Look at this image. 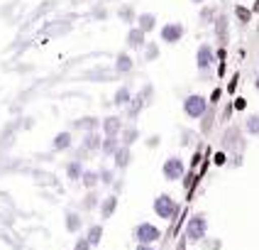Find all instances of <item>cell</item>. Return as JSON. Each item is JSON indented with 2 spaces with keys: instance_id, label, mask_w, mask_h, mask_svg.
Returning a JSON list of instances; mask_svg holds the SVG:
<instances>
[{
  "instance_id": "42",
  "label": "cell",
  "mask_w": 259,
  "mask_h": 250,
  "mask_svg": "<svg viewBox=\"0 0 259 250\" xmlns=\"http://www.w3.org/2000/svg\"><path fill=\"white\" fill-rule=\"evenodd\" d=\"M161 145V135H152V137H147V147H152V150H154V147H159Z\"/></svg>"
},
{
  "instance_id": "21",
  "label": "cell",
  "mask_w": 259,
  "mask_h": 250,
  "mask_svg": "<svg viewBox=\"0 0 259 250\" xmlns=\"http://www.w3.org/2000/svg\"><path fill=\"white\" fill-rule=\"evenodd\" d=\"M135 25L142 29L144 34H149V32L159 29V17L154 13H140V15H137V22H135Z\"/></svg>"
},
{
  "instance_id": "3",
  "label": "cell",
  "mask_w": 259,
  "mask_h": 250,
  "mask_svg": "<svg viewBox=\"0 0 259 250\" xmlns=\"http://www.w3.org/2000/svg\"><path fill=\"white\" fill-rule=\"evenodd\" d=\"M208 108H210V103L208 98L198 93V91H193V93H188L186 98L181 101V111H184V116L188 120H201L205 113H208Z\"/></svg>"
},
{
  "instance_id": "12",
  "label": "cell",
  "mask_w": 259,
  "mask_h": 250,
  "mask_svg": "<svg viewBox=\"0 0 259 250\" xmlns=\"http://www.w3.org/2000/svg\"><path fill=\"white\" fill-rule=\"evenodd\" d=\"M144 44H147V34H144L137 25H132V27L127 29V34H125V47H127V52H140V49H144Z\"/></svg>"
},
{
  "instance_id": "9",
  "label": "cell",
  "mask_w": 259,
  "mask_h": 250,
  "mask_svg": "<svg viewBox=\"0 0 259 250\" xmlns=\"http://www.w3.org/2000/svg\"><path fill=\"white\" fill-rule=\"evenodd\" d=\"M76 147V132L73 130H59L52 137V152H69Z\"/></svg>"
},
{
  "instance_id": "14",
  "label": "cell",
  "mask_w": 259,
  "mask_h": 250,
  "mask_svg": "<svg viewBox=\"0 0 259 250\" xmlns=\"http://www.w3.org/2000/svg\"><path fill=\"white\" fill-rule=\"evenodd\" d=\"M78 145L86 150L88 155H98L101 152V145H103V132H83Z\"/></svg>"
},
{
  "instance_id": "49",
  "label": "cell",
  "mask_w": 259,
  "mask_h": 250,
  "mask_svg": "<svg viewBox=\"0 0 259 250\" xmlns=\"http://www.w3.org/2000/svg\"><path fill=\"white\" fill-rule=\"evenodd\" d=\"M91 3H96V0H91Z\"/></svg>"
},
{
  "instance_id": "6",
  "label": "cell",
  "mask_w": 259,
  "mask_h": 250,
  "mask_svg": "<svg viewBox=\"0 0 259 250\" xmlns=\"http://www.w3.org/2000/svg\"><path fill=\"white\" fill-rule=\"evenodd\" d=\"M161 176L166 182H181L186 176V162H184V157H179V155L166 157L164 164H161Z\"/></svg>"
},
{
  "instance_id": "47",
  "label": "cell",
  "mask_w": 259,
  "mask_h": 250,
  "mask_svg": "<svg viewBox=\"0 0 259 250\" xmlns=\"http://www.w3.org/2000/svg\"><path fill=\"white\" fill-rule=\"evenodd\" d=\"M252 13H259V0H254V8H252Z\"/></svg>"
},
{
  "instance_id": "45",
  "label": "cell",
  "mask_w": 259,
  "mask_h": 250,
  "mask_svg": "<svg viewBox=\"0 0 259 250\" xmlns=\"http://www.w3.org/2000/svg\"><path fill=\"white\" fill-rule=\"evenodd\" d=\"M135 250H157V248H154V245H137Z\"/></svg>"
},
{
  "instance_id": "26",
  "label": "cell",
  "mask_w": 259,
  "mask_h": 250,
  "mask_svg": "<svg viewBox=\"0 0 259 250\" xmlns=\"http://www.w3.org/2000/svg\"><path fill=\"white\" fill-rule=\"evenodd\" d=\"M120 147H122L120 137H113V135H110V137H105V135H103V145H101V155H103V157L113 160V155H115Z\"/></svg>"
},
{
  "instance_id": "17",
  "label": "cell",
  "mask_w": 259,
  "mask_h": 250,
  "mask_svg": "<svg viewBox=\"0 0 259 250\" xmlns=\"http://www.w3.org/2000/svg\"><path fill=\"white\" fill-rule=\"evenodd\" d=\"M113 69H115V74H122V76L132 74V69H135V59H132V54H130L127 49L115 54V64H113Z\"/></svg>"
},
{
  "instance_id": "16",
  "label": "cell",
  "mask_w": 259,
  "mask_h": 250,
  "mask_svg": "<svg viewBox=\"0 0 259 250\" xmlns=\"http://www.w3.org/2000/svg\"><path fill=\"white\" fill-rule=\"evenodd\" d=\"M132 96H135V91H132V84H127V81H125V84H120V86L115 88V93H113V105L122 111V108H125V105L132 101Z\"/></svg>"
},
{
  "instance_id": "35",
  "label": "cell",
  "mask_w": 259,
  "mask_h": 250,
  "mask_svg": "<svg viewBox=\"0 0 259 250\" xmlns=\"http://www.w3.org/2000/svg\"><path fill=\"white\" fill-rule=\"evenodd\" d=\"M108 13H110V10H108L105 5H98V8L91 13V17H93V20H105V17H108Z\"/></svg>"
},
{
  "instance_id": "30",
  "label": "cell",
  "mask_w": 259,
  "mask_h": 250,
  "mask_svg": "<svg viewBox=\"0 0 259 250\" xmlns=\"http://www.w3.org/2000/svg\"><path fill=\"white\" fill-rule=\"evenodd\" d=\"M142 52H144V61H157L161 57V49H159L157 42H147Z\"/></svg>"
},
{
  "instance_id": "4",
  "label": "cell",
  "mask_w": 259,
  "mask_h": 250,
  "mask_svg": "<svg viewBox=\"0 0 259 250\" xmlns=\"http://www.w3.org/2000/svg\"><path fill=\"white\" fill-rule=\"evenodd\" d=\"M161 228L157 223H149V221H140L135 228H132V238L137 245H157L161 240Z\"/></svg>"
},
{
  "instance_id": "36",
  "label": "cell",
  "mask_w": 259,
  "mask_h": 250,
  "mask_svg": "<svg viewBox=\"0 0 259 250\" xmlns=\"http://www.w3.org/2000/svg\"><path fill=\"white\" fill-rule=\"evenodd\" d=\"M232 105H235V111H237V113H245L247 111V98L245 96H237V98L232 101Z\"/></svg>"
},
{
  "instance_id": "18",
  "label": "cell",
  "mask_w": 259,
  "mask_h": 250,
  "mask_svg": "<svg viewBox=\"0 0 259 250\" xmlns=\"http://www.w3.org/2000/svg\"><path fill=\"white\" fill-rule=\"evenodd\" d=\"M78 184H81L86 191L98 189V187H101V172H98V167H86V169H83V176H81V182H78Z\"/></svg>"
},
{
  "instance_id": "37",
  "label": "cell",
  "mask_w": 259,
  "mask_h": 250,
  "mask_svg": "<svg viewBox=\"0 0 259 250\" xmlns=\"http://www.w3.org/2000/svg\"><path fill=\"white\" fill-rule=\"evenodd\" d=\"M203 250H220V240L218 238H210V240H201Z\"/></svg>"
},
{
  "instance_id": "8",
  "label": "cell",
  "mask_w": 259,
  "mask_h": 250,
  "mask_svg": "<svg viewBox=\"0 0 259 250\" xmlns=\"http://www.w3.org/2000/svg\"><path fill=\"white\" fill-rule=\"evenodd\" d=\"M127 123H125V118L117 116V113H113V116H105L101 118V132L105 135V137H120V132H122V128H125Z\"/></svg>"
},
{
  "instance_id": "40",
  "label": "cell",
  "mask_w": 259,
  "mask_h": 250,
  "mask_svg": "<svg viewBox=\"0 0 259 250\" xmlns=\"http://www.w3.org/2000/svg\"><path fill=\"white\" fill-rule=\"evenodd\" d=\"M213 20H215V13H213V10H208V8H203L201 22H213Z\"/></svg>"
},
{
  "instance_id": "5",
  "label": "cell",
  "mask_w": 259,
  "mask_h": 250,
  "mask_svg": "<svg viewBox=\"0 0 259 250\" xmlns=\"http://www.w3.org/2000/svg\"><path fill=\"white\" fill-rule=\"evenodd\" d=\"M213 66H218L215 47H213L210 42L198 44V49H196V69H198V74L205 79L208 74L213 72Z\"/></svg>"
},
{
  "instance_id": "34",
  "label": "cell",
  "mask_w": 259,
  "mask_h": 250,
  "mask_svg": "<svg viewBox=\"0 0 259 250\" xmlns=\"http://www.w3.org/2000/svg\"><path fill=\"white\" fill-rule=\"evenodd\" d=\"M71 250H93L91 248V243L86 240V235H78L76 238V243H73V248Z\"/></svg>"
},
{
  "instance_id": "41",
  "label": "cell",
  "mask_w": 259,
  "mask_h": 250,
  "mask_svg": "<svg viewBox=\"0 0 259 250\" xmlns=\"http://www.w3.org/2000/svg\"><path fill=\"white\" fill-rule=\"evenodd\" d=\"M237 81H240V74H232V79H230V84H228V93H235L237 91Z\"/></svg>"
},
{
  "instance_id": "27",
  "label": "cell",
  "mask_w": 259,
  "mask_h": 250,
  "mask_svg": "<svg viewBox=\"0 0 259 250\" xmlns=\"http://www.w3.org/2000/svg\"><path fill=\"white\" fill-rule=\"evenodd\" d=\"M115 15L120 17V22H125L127 27L137 22V13H135V8H132V5H127V3L117 5V8H115Z\"/></svg>"
},
{
  "instance_id": "39",
  "label": "cell",
  "mask_w": 259,
  "mask_h": 250,
  "mask_svg": "<svg viewBox=\"0 0 259 250\" xmlns=\"http://www.w3.org/2000/svg\"><path fill=\"white\" fill-rule=\"evenodd\" d=\"M232 113H235V105H232V101H228L225 103V108H223V116L220 118H223V120H230Z\"/></svg>"
},
{
  "instance_id": "43",
  "label": "cell",
  "mask_w": 259,
  "mask_h": 250,
  "mask_svg": "<svg viewBox=\"0 0 259 250\" xmlns=\"http://www.w3.org/2000/svg\"><path fill=\"white\" fill-rule=\"evenodd\" d=\"M191 142H193V135H191V132H181V145L188 147Z\"/></svg>"
},
{
  "instance_id": "31",
  "label": "cell",
  "mask_w": 259,
  "mask_h": 250,
  "mask_svg": "<svg viewBox=\"0 0 259 250\" xmlns=\"http://www.w3.org/2000/svg\"><path fill=\"white\" fill-rule=\"evenodd\" d=\"M252 15L254 13H252L247 5H235V17H237L242 25H249V22H252Z\"/></svg>"
},
{
  "instance_id": "48",
  "label": "cell",
  "mask_w": 259,
  "mask_h": 250,
  "mask_svg": "<svg viewBox=\"0 0 259 250\" xmlns=\"http://www.w3.org/2000/svg\"><path fill=\"white\" fill-rule=\"evenodd\" d=\"M191 3H196V5H203V3H205V0H191Z\"/></svg>"
},
{
  "instance_id": "15",
  "label": "cell",
  "mask_w": 259,
  "mask_h": 250,
  "mask_svg": "<svg viewBox=\"0 0 259 250\" xmlns=\"http://www.w3.org/2000/svg\"><path fill=\"white\" fill-rule=\"evenodd\" d=\"M83 169H86V162H78V160H66L64 162V176H66L71 184H78V182H81Z\"/></svg>"
},
{
  "instance_id": "7",
  "label": "cell",
  "mask_w": 259,
  "mask_h": 250,
  "mask_svg": "<svg viewBox=\"0 0 259 250\" xmlns=\"http://www.w3.org/2000/svg\"><path fill=\"white\" fill-rule=\"evenodd\" d=\"M186 37V25L184 22H166V25H161L159 27V42L161 44H179L181 40Z\"/></svg>"
},
{
  "instance_id": "19",
  "label": "cell",
  "mask_w": 259,
  "mask_h": 250,
  "mask_svg": "<svg viewBox=\"0 0 259 250\" xmlns=\"http://www.w3.org/2000/svg\"><path fill=\"white\" fill-rule=\"evenodd\" d=\"M130 164H132V147H120L115 155H113V167H115V172H125Z\"/></svg>"
},
{
  "instance_id": "29",
  "label": "cell",
  "mask_w": 259,
  "mask_h": 250,
  "mask_svg": "<svg viewBox=\"0 0 259 250\" xmlns=\"http://www.w3.org/2000/svg\"><path fill=\"white\" fill-rule=\"evenodd\" d=\"M98 172H101V187L110 189V184H115V167H98Z\"/></svg>"
},
{
  "instance_id": "38",
  "label": "cell",
  "mask_w": 259,
  "mask_h": 250,
  "mask_svg": "<svg viewBox=\"0 0 259 250\" xmlns=\"http://www.w3.org/2000/svg\"><path fill=\"white\" fill-rule=\"evenodd\" d=\"M225 162H228V155H225V152H215V155H213V164H215V167H225Z\"/></svg>"
},
{
  "instance_id": "10",
  "label": "cell",
  "mask_w": 259,
  "mask_h": 250,
  "mask_svg": "<svg viewBox=\"0 0 259 250\" xmlns=\"http://www.w3.org/2000/svg\"><path fill=\"white\" fill-rule=\"evenodd\" d=\"M69 130L73 132H101V118L98 116H81L76 118V120H71V128Z\"/></svg>"
},
{
  "instance_id": "44",
  "label": "cell",
  "mask_w": 259,
  "mask_h": 250,
  "mask_svg": "<svg viewBox=\"0 0 259 250\" xmlns=\"http://www.w3.org/2000/svg\"><path fill=\"white\" fill-rule=\"evenodd\" d=\"M218 76H225V61L218 64Z\"/></svg>"
},
{
  "instance_id": "24",
  "label": "cell",
  "mask_w": 259,
  "mask_h": 250,
  "mask_svg": "<svg viewBox=\"0 0 259 250\" xmlns=\"http://www.w3.org/2000/svg\"><path fill=\"white\" fill-rule=\"evenodd\" d=\"M240 128H242V132H245V135H249V137H257V140H259V113H247Z\"/></svg>"
},
{
  "instance_id": "25",
  "label": "cell",
  "mask_w": 259,
  "mask_h": 250,
  "mask_svg": "<svg viewBox=\"0 0 259 250\" xmlns=\"http://www.w3.org/2000/svg\"><path fill=\"white\" fill-rule=\"evenodd\" d=\"M101 194L98 189H91L83 194V199H81V211H98V206H101Z\"/></svg>"
},
{
  "instance_id": "11",
  "label": "cell",
  "mask_w": 259,
  "mask_h": 250,
  "mask_svg": "<svg viewBox=\"0 0 259 250\" xmlns=\"http://www.w3.org/2000/svg\"><path fill=\"white\" fill-rule=\"evenodd\" d=\"M117 204H120V196L115 191H108L105 196L101 199V206H98V213H101V221H110L115 216Z\"/></svg>"
},
{
  "instance_id": "22",
  "label": "cell",
  "mask_w": 259,
  "mask_h": 250,
  "mask_svg": "<svg viewBox=\"0 0 259 250\" xmlns=\"http://www.w3.org/2000/svg\"><path fill=\"white\" fill-rule=\"evenodd\" d=\"M142 137V132H140V128L135 125V123H127L125 128H122V132H120V142L125 147H132L137 145V140Z\"/></svg>"
},
{
  "instance_id": "32",
  "label": "cell",
  "mask_w": 259,
  "mask_h": 250,
  "mask_svg": "<svg viewBox=\"0 0 259 250\" xmlns=\"http://www.w3.org/2000/svg\"><path fill=\"white\" fill-rule=\"evenodd\" d=\"M137 93H140V98H142L147 105H152V101H154V86H152V84H144Z\"/></svg>"
},
{
  "instance_id": "2",
  "label": "cell",
  "mask_w": 259,
  "mask_h": 250,
  "mask_svg": "<svg viewBox=\"0 0 259 250\" xmlns=\"http://www.w3.org/2000/svg\"><path fill=\"white\" fill-rule=\"evenodd\" d=\"M152 208H154V213H157V219L161 221H176L179 219V211H181V204L174 199L171 194H157L154 196V201H152Z\"/></svg>"
},
{
  "instance_id": "46",
  "label": "cell",
  "mask_w": 259,
  "mask_h": 250,
  "mask_svg": "<svg viewBox=\"0 0 259 250\" xmlns=\"http://www.w3.org/2000/svg\"><path fill=\"white\" fill-rule=\"evenodd\" d=\"M254 88H257V93H259V72L254 74Z\"/></svg>"
},
{
  "instance_id": "1",
  "label": "cell",
  "mask_w": 259,
  "mask_h": 250,
  "mask_svg": "<svg viewBox=\"0 0 259 250\" xmlns=\"http://www.w3.org/2000/svg\"><path fill=\"white\" fill-rule=\"evenodd\" d=\"M184 238L191 245H196V243H201V240L208 238V216L203 211H196V213L188 216L186 226H184Z\"/></svg>"
},
{
  "instance_id": "23",
  "label": "cell",
  "mask_w": 259,
  "mask_h": 250,
  "mask_svg": "<svg viewBox=\"0 0 259 250\" xmlns=\"http://www.w3.org/2000/svg\"><path fill=\"white\" fill-rule=\"evenodd\" d=\"M103 233H105V228H103V223H88L86 228V240L91 243V248H98L103 243Z\"/></svg>"
},
{
  "instance_id": "33",
  "label": "cell",
  "mask_w": 259,
  "mask_h": 250,
  "mask_svg": "<svg viewBox=\"0 0 259 250\" xmlns=\"http://www.w3.org/2000/svg\"><path fill=\"white\" fill-rule=\"evenodd\" d=\"M223 93H225V88L215 86L213 91H210V96H208V103H210V105H218V103L223 101Z\"/></svg>"
},
{
  "instance_id": "13",
  "label": "cell",
  "mask_w": 259,
  "mask_h": 250,
  "mask_svg": "<svg viewBox=\"0 0 259 250\" xmlns=\"http://www.w3.org/2000/svg\"><path fill=\"white\" fill-rule=\"evenodd\" d=\"M144 108H147V103L140 98V93H135V96H132V101L122 108V113H125V116H122L125 118V123H137V118L144 113Z\"/></svg>"
},
{
  "instance_id": "20",
  "label": "cell",
  "mask_w": 259,
  "mask_h": 250,
  "mask_svg": "<svg viewBox=\"0 0 259 250\" xmlns=\"http://www.w3.org/2000/svg\"><path fill=\"white\" fill-rule=\"evenodd\" d=\"M64 228H66V233H81V231H83V219H81V213L69 208V211L64 213Z\"/></svg>"
},
{
  "instance_id": "28",
  "label": "cell",
  "mask_w": 259,
  "mask_h": 250,
  "mask_svg": "<svg viewBox=\"0 0 259 250\" xmlns=\"http://www.w3.org/2000/svg\"><path fill=\"white\" fill-rule=\"evenodd\" d=\"M215 108L218 105H210L208 113L201 118V135H208V132L213 130V125H215Z\"/></svg>"
}]
</instances>
